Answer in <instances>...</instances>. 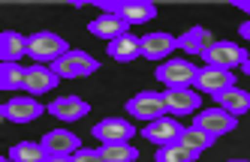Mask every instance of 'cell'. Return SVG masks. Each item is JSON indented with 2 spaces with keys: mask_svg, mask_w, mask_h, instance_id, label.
<instances>
[{
  "mask_svg": "<svg viewBox=\"0 0 250 162\" xmlns=\"http://www.w3.org/2000/svg\"><path fill=\"white\" fill-rule=\"evenodd\" d=\"M27 45H30V36H21L15 30H3L0 33V57H3V63H19L27 54Z\"/></svg>",
  "mask_w": 250,
  "mask_h": 162,
  "instance_id": "cell-17",
  "label": "cell"
},
{
  "mask_svg": "<svg viewBox=\"0 0 250 162\" xmlns=\"http://www.w3.org/2000/svg\"><path fill=\"white\" fill-rule=\"evenodd\" d=\"M45 108L33 99V96H19V99H9L0 105V114H3L9 123H33Z\"/></svg>",
  "mask_w": 250,
  "mask_h": 162,
  "instance_id": "cell-10",
  "label": "cell"
},
{
  "mask_svg": "<svg viewBox=\"0 0 250 162\" xmlns=\"http://www.w3.org/2000/svg\"><path fill=\"white\" fill-rule=\"evenodd\" d=\"M45 162H76L73 156H45Z\"/></svg>",
  "mask_w": 250,
  "mask_h": 162,
  "instance_id": "cell-30",
  "label": "cell"
},
{
  "mask_svg": "<svg viewBox=\"0 0 250 162\" xmlns=\"http://www.w3.org/2000/svg\"><path fill=\"white\" fill-rule=\"evenodd\" d=\"M0 162H12V159H9V156H6V159H0Z\"/></svg>",
  "mask_w": 250,
  "mask_h": 162,
  "instance_id": "cell-33",
  "label": "cell"
},
{
  "mask_svg": "<svg viewBox=\"0 0 250 162\" xmlns=\"http://www.w3.org/2000/svg\"><path fill=\"white\" fill-rule=\"evenodd\" d=\"M115 15L127 27L130 24H145V21H151V18H157V6L151 3V0H118Z\"/></svg>",
  "mask_w": 250,
  "mask_h": 162,
  "instance_id": "cell-11",
  "label": "cell"
},
{
  "mask_svg": "<svg viewBox=\"0 0 250 162\" xmlns=\"http://www.w3.org/2000/svg\"><path fill=\"white\" fill-rule=\"evenodd\" d=\"M66 51H69V45L61 39L58 33H51V30L33 33V36H30V45H27V54H30L37 63H55L58 57H63Z\"/></svg>",
  "mask_w": 250,
  "mask_h": 162,
  "instance_id": "cell-1",
  "label": "cell"
},
{
  "mask_svg": "<svg viewBox=\"0 0 250 162\" xmlns=\"http://www.w3.org/2000/svg\"><path fill=\"white\" fill-rule=\"evenodd\" d=\"M42 147H45V153L48 156H69V153H76V150H82V141H79V135H73L69 129H51V132H45L42 135Z\"/></svg>",
  "mask_w": 250,
  "mask_h": 162,
  "instance_id": "cell-12",
  "label": "cell"
},
{
  "mask_svg": "<svg viewBox=\"0 0 250 162\" xmlns=\"http://www.w3.org/2000/svg\"><path fill=\"white\" fill-rule=\"evenodd\" d=\"M202 60L208 66H217V69L232 72V66H244L247 51L241 45H235V42H214V45H208L202 51Z\"/></svg>",
  "mask_w": 250,
  "mask_h": 162,
  "instance_id": "cell-6",
  "label": "cell"
},
{
  "mask_svg": "<svg viewBox=\"0 0 250 162\" xmlns=\"http://www.w3.org/2000/svg\"><path fill=\"white\" fill-rule=\"evenodd\" d=\"M45 111H48V114H55L58 120L73 123V120H82L87 111H91V105H87L84 99H79V96H61V99L51 102Z\"/></svg>",
  "mask_w": 250,
  "mask_h": 162,
  "instance_id": "cell-16",
  "label": "cell"
},
{
  "mask_svg": "<svg viewBox=\"0 0 250 162\" xmlns=\"http://www.w3.org/2000/svg\"><path fill=\"white\" fill-rule=\"evenodd\" d=\"M127 114L136 117V120H160L163 114H169V108H166V99L163 93H151V90H142V93H136L130 102H127Z\"/></svg>",
  "mask_w": 250,
  "mask_h": 162,
  "instance_id": "cell-3",
  "label": "cell"
},
{
  "mask_svg": "<svg viewBox=\"0 0 250 162\" xmlns=\"http://www.w3.org/2000/svg\"><path fill=\"white\" fill-rule=\"evenodd\" d=\"M193 87H196V93L202 90V93L217 96V93H223V90L235 87V75H232V72H226V69H217V66H205V69L196 72Z\"/></svg>",
  "mask_w": 250,
  "mask_h": 162,
  "instance_id": "cell-8",
  "label": "cell"
},
{
  "mask_svg": "<svg viewBox=\"0 0 250 162\" xmlns=\"http://www.w3.org/2000/svg\"><path fill=\"white\" fill-rule=\"evenodd\" d=\"M178 48V39L172 33H148V36H142V57H148V60H163L166 54H172Z\"/></svg>",
  "mask_w": 250,
  "mask_h": 162,
  "instance_id": "cell-15",
  "label": "cell"
},
{
  "mask_svg": "<svg viewBox=\"0 0 250 162\" xmlns=\"http://www.w3.org/2000/svg\"><path fill=\"white\" fill-rule=\"evenodd\" d=\"M244 72H247V75H250V57L244 60Z\"/></svg>",
  "mask_w": 250,
  "mask_h": 162,
  "instance_id": "cell-31",
  "label": "cell"
},
{
  "mask_svg": "<svg viewBox=\"0 0 250 162\" xmlns=\"http://www.w3.org/2000/svg\"><path fill=\"white\" fill-rule=\"evenodd\" d=\"M45 147L40 141H21V144H15V147L9 150V159L12 162H45Z\"/></svg>",
  "mask_w": 250,
  "mask_h": 162,
  "instance_id": "cell-22",
  "label": "cell"
},
{
  "mask_svg": "<svg viewBox=\"0 0 250 162\" xmlns=\"http://www.w3.org/2000/svg\"><path fill=\"white\" fill-rule=\"evenodd\" d=\"M100 156H103V162H136L139 150L133 144H103Z\"/></svg>",
  "mask_w": 250,
  "mask_h": 162,
  "instance_id": "cell-25",
  "label": "cell"
},
{
  "mask_svg": "<svg viewBox=\"0 0 250 162\" xmlns=\"http://www.w3.org/2000/svg\"><path fill=\"white\" fill-rule=\"evenodd\" d=\"M61 81V75L51 66H27V75H24V90L30 96H40L45 90H55Z\"/></svg>",
  "mask_w": 250,
  "mask_h": 162,
  "instance_id": "cell-13",
  "label": "cell"
},
{
  "mask_svg": "<svg viewBox=\"0 0 250 162\" xmlns=\"http://www.w3.org/2000/svg\"><path fill=\"white\" fill-rule=\"evenodd\" d=\"M232 6H235V9H241V12H247V15H250V0H232Z\"/></svg>",
  "mask_w": 250,
  "mask_h": 162,
  "instance_id": "cell-28",
  "label": "cell"
},
{
  "mask_svg": "<svg viewBox=\"0 0 250 162\" xmlns=\"http://www.w3.org/2000/svg\"><path fill=\"white\" fill-rule=\"evenodd\" d=\"M196 156L184 144H169V147H157V162H196Z\"/></svg>",
  "mask_w": 250,
  "mask_h": 162,
  "instance_id": "cell-26",
  "label": "cell"
},
{
  "mask_svg": "<svg viewBox=\"0 0 250 162\" xmlns=\"http://www.w3.org/2000/svg\"><path fill=\"white\" fill-rule=\"evenodd\" d=\"M214 141H217V138H211L208 132L196 129V126H184L181 141H178V144H184V147H187V150H193V153H202V150L214 147Z\"/></svg>",
  "mask_w": 250,
  "mask_h": 162,
  "instance_id": "cell-23",
  "label": "cell"
},
{
  "mask_svg": "<svg viewBox=\"0 0 250 162\" xmlns=\"http://www.w3.org/2000/svg\"><path fill=\"white\" fill-rule=\"evenodd\" d=\"M196 69L190 60H166L163 66H157V81L160 84H166L169 90H181V87H193L196 81Z\"/></svg>",
  "mask_w": 250,
  "mask_h": 162,
  "instance_id": "cell-4",
  "label": "cell"
},
{
  "mask_svg": "<svg viewBox=\"0 0 250 162\" xmlns=\"http://www.w3.org/2000/svg\"><path fill=\"white\" fill-rule=\"evenodd\" d=\"M87 30H91V33L97 36V39L115 42L118 36H124V33H127V24H124L118 15H100V18H94V21L87 24Z\"/></svg>",
  "mask_w": 250,
  "mask_h": 162,
  "instance_id": "cell-19",
  "label": "cell"
},
{
  "mask_svg": "<svg viewBox=\"0 0 250 162\" xmlns=\"http://www.w3.org/2000/svg\"><path fill=\"white\" fill-rule=\"evenodd\" d=\"M91 132H94V138H100V144H130V138L136 135L133 123L124 117H105Z\"/></svg>",
  "mask_w": 250,
  "mask_h": 162,
  "instance_id": "cell-7",
  "label": "cell"
},
{
  "mask_svg": "<svg viewBox=\"0 0 250 162\" xmlns=\"http://www.w3.org/2000/svg\"><path fill=\"white\" fill-rule=\"evenodd\" d=\"M193 126H196V129H202V132H208L211 138H220V135H226V132L235 129L238 117L229 114V111H223V108H205V111L193 114Z\"/></svg>",
  "mask_w": 250,
  "mask_h": 162,
  "instance_id": "cell-5",
  "label": "cell"
},
{
  "mask_svg": "<svg viewBox=\"0 0 250 162\" xmlns=\"http://www.w3.org/2000/svg\"><path fill=\"white\" fill-rule=\"evenodd\" d=\"M217 99V108H223V111H229V114H247L250 111V93L247 90H238V87H229V90H223V93H217L214 96Z\"/></svg>",
  "mask_w": 250,
  "mask_h": 162,
  "instance_id": "cell-20",
  "label": "cell"
},
{
  "mask_svg": "<svg viewBox=\"0 0 250 162\" xmlns=\"http://www.w3.org/2000/svg\"><path fill=\"white\" fill-rule=\"evenodd\" d=\"M163 99H166V108H169V114H193V111H199V93L190 87H181V90H163Z\"/></svg>",
  "mask_w": 250,
  "mask_h": 162,
  "instance_id": "cell-14",
  "label": "cell"
},
{
  "mask_svg": "<svg viewBox=\"0 0 250 162\" xmlns=\"http://www.w3.org/2000/svg\"><path fill=\"white\" fill-rule=\"evenodd\" d=\"M229 162H247V159H229Z\"/></svg>",
  "mask_w": 250,
  "mask_h": 162,
  "instance_id": "cell-32",
  "label": "cell"
},
{
  "mask_svg": "<svg viewBox=\"0 0 250 162\" xmlns=\"http://www.w3.org/2000/svg\"><path fill=\"white\" fill-rule=\"evenodd\" d=\"M27 69L19 63H3L0 66V90H24Z\"/></svg>",
  "mask_w": 250,
  "mask_h": 162,
  "instance_id": "cell-24",
  "label": "cell"
},
{
  "mask_svg": "<svg viewBox=\"0 0 250 162\" xmlns=\"http://www.w3.org/2000/svg\"><path fill=\"white\" fill-rule=\"evenodd\" d=\"M139 54H142V39L133 36V33H124L115 42H109V57L118 60V63H130V60L139 57Z\"/></svg>",
  "mask_w": 250,
  "mask_h": 162,
  "instance_id": "cell-18",
  "label": "cell"
},
{
  "mask_svg": "<svg viewBox=\"0 0 250 162\" xmlns=\"http://www.w3.org/2000/svg\"><path fill=\"white\" fill-rule=\"evenodd\" d=\"M217 39L211 36V30H205V27H190L187 33H181L178 36V48L181 51H187V54H202L208 45H214Z\"/></svg>",
  "mask_w": 250,
  "mask_h": 162,
  "instance_id": "cell-21",
  "label": "cell"
},
{
  "mask_svg": "<svg viewBox=\"0 0 250 162\" xmlns=\"http://www.w3.org/2000/svg\"><path fill=\"white\" fill-rule=\"evenodd\" d=\"M238 33H241V36H244V39L250 42V18H247V21H244V24L238 27Z\"/></svg>",
  "mask_w": 250,
  "mask_h": 162,
  "instance_id": "cell-29",
  "label": "cell"
},
{
  "mask_svg": "<svg viewBox=\"0 0 250 162\" xmlns=\"http://www.w3.org/2000/svg\"><path fill=\"white\" fill-rule=\"evenodd\" d=\"M51 69H55L61 78H82V75H94V72L100 69V63H97V57H91L87 51L69 48L63 57H58L55 63H51Z\"/></svg>",
  "mask_w": 250,
  "mask_h": 162,
  "instance_id": "cell-2",
  "label": "cell"
},
{
  "mask_svg": "<svg viewBox=\"0 0 250 162\" xmlns=\"http://www.w3.org/2000/svg\"><path fill=\"white\" fill-rule=\"evenodd\" d=\"M73 159H76V162H103L100 150H91V147H82V150H76V153H73Z\"/></svg>",
  "mask_w": 250,
  "mask_h": 162,
  "instance_id": "cell-27",
  "label": "cell"
},
{
  "mask_svg": "<svg viewBox=\"0 0 250 162\" xmlns=\"http://www.w3.org/2000/svg\"><path fill=\"white\" fill-rule=\"evenodd\" d=\"M181 132H184V126L178 123L175 117H160V120L148 123L145 129H142V135H145L151 144H157V147H169V144H178V141H181Z\"/></svg>",
  "mask_w": 250,
  "mask_h": 162,
  "instance_id": "cell-9",
  "label": "cell"
}]
</instances>
